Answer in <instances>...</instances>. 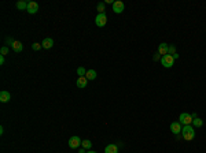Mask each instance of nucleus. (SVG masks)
<instances>
[{
  "label": "nucleus",
  "instance_id": "f257e3e1",
  "mask_svg": "<svg viewBox=\"0 0 206 153\" xmlns=\"http://www.w3.org/2000/svg\"><path fill=\"white\" fill-rule=\"evenodd\" d=\"M181 137L184 138L185 141H192L194 138H195V129H194V126H184L183 129H181Z\"/></svg>",
  "mask_w": 206,
  "mask_h": 153
},
{
  "label": "nucleus",
  "instance_id": "f03ea898",
  "mask_svg": "<svg viewBox=\"0 0 206 153\" xmlns=\"http://www.w3.org/2000/svg\"><path fill=\"white\" fill-rule=\"evenodd\" d=\"M179 122H180L183 126H190V125H192V115H191V114H187V112L180 114V116H179Z\"/></svg>",
  "mask_w": 206,
  "mask_h": 153
},
{
  "label": "nucleus",
  "instance_id": "7ed1b4c3",
  "mask_svg": "<svg viewBox=\"0 0 206 153\" xmlns=\"http://www.w3.org/2000/svg\"><path fill=\"white\" fill-rule=\"evenodd\" d=\"M161 64L164 67H166V69H170L175 64V59H173L172 55H165V56L161 58Z\"/></svg>",
  "mask_w": 206,
  "mask_h": 153
},
{
  "label": "nucleus",
  "instance_id": "20e7f679",
  "mask_svg": "<svg viewBox=\"0 0 206 153\" xmlns=\"http://www.w3.org/2000/svg\"><path fill=\"white\" fill-rule=\"evenodd\" d=\"M95 23L98 28H103V26H106V23H107V15H106L105 13L103 14H98L95 18Z\"/></svg>",
  "mask_w": 206,
  "mask_h": 153
},
{
  "label": "nucleus",
  "instance_id": "39448f33",
  "mask_svg": "<svg viewBox=\"0 0 206 153\" xmlns=\"http://www.w3.org/2000/svg\"><path fill=\"white\" fill-rule=\"evenodd\" d=\"M81 142H82V141L80 140V137L74 135V137H70V140H69V146H70L72 149H77V148H80V146H81Z\"/></svg>",
  "mask_w": 206,
  "mask_h": 153
},
{
  "label": "nucleus",
  "instance_id": "423d86ee",
  "mask_svg": "<svg viewBox=\"0 0 206 153\" xmlns=\"http://www.w3.org/2000/svg\"><path fill=\"white\" fill-rule=\"evenodd\" d=\"M181 129H183V125H181L180 122H173L172 125H170V131H172L175 135L180 134L181 133Z\"/></svg>",
  "mask_w": 206,
  "mask_h": 153
},
{
  "label": "nucleus",
  "instance_id": "0eeeda50",
  "mask_svg": "<svg viewBox=\"0 0 206 153\" xmlns=\"http://www.w3.org/2000/svg\"><path fill=\"white\" fill-rule=\"evenodd\" d=\"M124 7H125V6H124V3L121 0H116V2L113 3V11L116 14H121L124 11Z\"/></svg>",
  "mask_w": 206,
  "mask_h": 153
},
{
  "label": "nucleus",
  "instance_id": "6e6552de",
  "mask_svg": "<svg viewBox=\"0 0 206 153\" xmlns=\"http://www.w3.org/2000/svg\"><path fill=\"white\" fill-rule=\"evenodd\" d=\"M28 11L29 14H36L37 11H39V3L36 2H29L28 3Z\"/></svg>",
  "mask_w": 206,
  "mask_h": 153
},
{
  "label": "nucleus",
  "instance_id": "1a4fd4ad",
  "mask_svg": "<svg viewBox=\"0 0 206 153\" xmlns=\"http://www.w3.org/2000/svg\"><path fill=\"white\" fill-rule=\"evenodd\" d=\"M76 85H77V88H80V89H84V88H87V85H88V79L85 78V76H78Z\"/></svg>",
  "mask_w": 206,
  "mask_h": 153
},
{
  "label": "nucleus",
  "instance_id": "9d476101",
  "mask_svg": "<svg viewBox=\"0 0 206 153\" xmlns=\"http://www.w3.org/2000/svg\"><path fill=\"white\" fill-rule=\"evenodd\" d=\"M52 45H54V40H52V38H50V37L44 38L43 43H41V47H43L44 49H50V48H52Z\"/></svg>",
  "mask_w": 206,
  "mask_h": 153
},
{
  "label": "nucleus",
  "instance_id": "9b49d317",
  "mask_svg": "<svg viewBox=\"0 0 206 153\" xmlns=\"http://www.w3.org/2000/svg\"><path fill=\"white\" fill-rule=\"evenodd\" d=\"M105 153H118V146L116 144H109L105 148Z\"/></svg>",
  "mask_w": 206,
  "mask_h": 153
},
{
  "label": "nucleus",
  "instance_id": "f8f14e48",
  "mask_svg": "<svg viewBox=\"0 0 206 153\" xmlns=\"http://www.w3.org/2000/svg\"><path fill=\"white\" fill-rule=\"evenodd\" d=\"M168 44L166 43H162V44H160L158 45V54L160 55H162V56H165V55H168Z\"/></svg>",
  "mask_w": 206,
  "mask_h": 153
},
{
  "label": "nucleus",
  "instance_id": "ddd939ff",
  "mask_svg": "<svg viewBox=\"0 0 206 153\" xmlns=\"http://www.w3.org/2000/svg\"><path fill=\"white\" fill-rule=\"evenodd\" d=\"M11 100V95L8 92H6V90H3V92H0V101L2 103H8Z\"/></svg>",
  "mask_w": 206,
  "mask_h": 153
},
{
  "label": "nucleus",
  "instance_id": "4468645a",
  "mask_svg": "<svg viewBox=\"0 0 206 153\" xmlns=\"http://www.w3.org/2000/svg\"><path fill=\"white\" fill-rule=\"evenodd\" d=\"M96 71L95 70H88L87 74H85V78L88 79V81H93V79H96Z\"/></svg>",
  "mask_w": 206,
  "mask_h": 153
},
{
  "label": "nucleus",
  "instance_id": "2eb2a0df",
  "mask_svg": "<svg viewBox=\"0 0 206 153\" xmlns=\"http://www.w3.org/2000/svg\"><path fill=\"white\" fill-rule=\"evenodd\" d=\"M13 49L18 54V52H22V49H23V45H22V43L21 41H15L14 43V45H13Z\"/></svg>",
  "mask_w": 206,
  "mask_h": 153
},
{
  "label": "nucleus",
  "instance_id": "dca6fc26",
  "mask_svg": "<svg viewBox=\"0 0 206 153\" xmlns=\"http://www.w3.org/2000/svg\"><path fill=\"white\" fill-rule=\"evenodd\" d=\"M192 126L194 127H202V126H204V122H202V119H199V118H194Z\"/></svg>",
  "mask_w": 206,
  "mask_h": 153
},
{
  "label": "nucleus",
  "instance_id": "f3484780",
  "mask_svg": "<svg viewBox=\"0 0 206 153\" xmlns=\"http://www.w3.org/2000/svg\"><path fill=\"white\" fill-rule=\"evenodd\" d=\"M15 6H17V8H18V10H28V3L23 2V0L18 2Z\"/></svg>",
  "mask_w": 206,
  "mask_h": 153
},
{
  "label": "nucleus",
  "instance_id": "a211bd4d",
  "mask_svg": "<svg viewBox=\"0 0 206 153\" xmlns=\"http://www.w3.org/2000/svg\"><path fill=\"white\" fill-rule=\"evenodd\" d=\"M81 146L85 149V151H88V149L92 148V142H91L89 140H84V141L81 142Z\"/></svg>",
  "mask_w": 206,
  "mask_h": 153
},
{
  "label": "nucleus",
  "instance_id": "6ab92c4d",
  "mask_svg": "<svg viewBox=\"0 0 206 153\" xmlns=\"http://www.w3.org/2000/svg\"><path fill=\"white\" fill-rule=\"evenodd\" d=\"M77 74H78V76H85L87 71H85L84 67H78V69H77Z\"/></svg>",
  "mask_w": 206,
  "mask_h": 153
},
{
  "label": "nucleus",
  "instance_id": "aec40b11",
  "mask_svg": "<svg viewBox=\"0 0 206 153\" xmlns=\"http://www.w3.org/2000/svg\"><path fill=\"white\" fill-rule=\"evenodd\" d=\"M175 54H176V47L175 45H170L169 48H168V55H172V56H173Z\"/></svg>",
  "mask_w": 206,
  "mask_h": 153
},
{
  "label": "nucleus",
  "instance_id": "412c9836",
  "mask_svg": "<svg viewBox=\"0 0 206 153\" xmlns=\"http://www.w3.org/2000/svg\"><path fill=\"white\" fill-rule=\"evenodd\" d=\"M98 11H99V14H103L105 13V3H98Z\"/></svg>",
  "mask_w": 206,
  "mask_h": 153
},
{
  "label": "nucleus",
  "instance_id": "4be33fe9",
  "mask_svg": "<svg viewBox=\"0 0 206 153\" xmlns=\"http://www.w3.org/2000/svg\"><path fill=\"white\" fill-rule=\"evenodd\" d=\"M0 54H2V56H4V55L8 54V47H2V49H0Z\"/></svg>",
  "mask_w": 206,
  "mask_h": 153
},
{
  "label": "nucleus",
  "instance_id": "5701e85b",
  "mask_svg": "<svg viewBox=\"0 0 206 153\" xmlns=\"http://www.w3.org/2000/svg\"><path fill=\"white\" fill-rule=\"evenodd\" d=\"M40 48H41V44H39V43H33V44H32V49H33V51H39Z\"/></svg>",
  "mask_w": 206,
  "mask_h": 153
},
{
  "label": "nucleus",
  "instance_id": "b1692460",
  "mask_svg": "<svg viewBox=\"0 0 206 153\" xmlns=\"http://www.w3.org/2000/svg\"><path fill=\"white\" fill-rule=\"evenodd\" d=\"M6 43H7L8 45H11V47H13V45H14V43H15V41H14L13 38H11V37H7V38H6Z\"/></svg>",
  "mask_w": 206,
  "mask_h": 153
},
{
  "label": "nucleus",
  "instance_id": "393cba45",
  "mask_svg": "<svg viewBox=\"0 0 206 153\" xmlns=\"http://www.w3.org/2000/svg\"><path fill=\"white\" fill-rule=\"evenodd\" d=\"M158 59H160V54H158V52H157V54L154 55V60H158Z\"/></svg>",
  "mask_w": 206,
  "mask_h": 153
},
{
  "label": "nucleus",
  "instance_id": "a878e982",
  "mask_svg": "<svg viewBox=\"0 0 206 153\" xmlns=\"http://www.w3.org/2000/svg\"><path fill=\"white\" fill-rule=\"evenodd\" d=\"M0 64H4V56H0Z\"/></svg>",
  "mask_w": 206,
  "mask_h": 153
},
{
  "label": "nucleus",
  "instance_id": "bb28decb",
  "mask_svg": "<svg viewBox=\"0 0 206 153\" xmlns=\"http://www.w3.org/2000/svg\"><path fill=\"white\" fill-rule=\"evenodd\" d=\"M78 153H85V149H84V148H81L80 151H78Z\"/></svg>",
  "mask_w": 206,
  "mask_h": 153
},
{
  "label": "nucleus",
  "instance_id": "cd10ccee",
  "mask_svg": "<svg viewBox=\"0 0 206 153\" xmlns=\"http://www.w3.org/2000/svg\"><path fill=\"white\" fill-rule=\"evenodd\" d=\"M173 59H175V60H176V59H179V55L175 54V55H173Z\"/></svg>",
  "mask_w": 206,
  "mask_h": 153
},
{
  "label": "nucleus",
  "instance_id": "c85d7f7f",
  "mask_svg": "<svg viewBox=\"0 0 206 153\" xmlns=\"http://www.w3.org/2000/svg\"><path fill=\"white\" fill-rule=\"evenodd\" d=\"M85 153H96V152H93V151H88V152H85Z\"/></svg>",
  "mask_w": 206,
  "mask_h": 153
}]
</instances>
